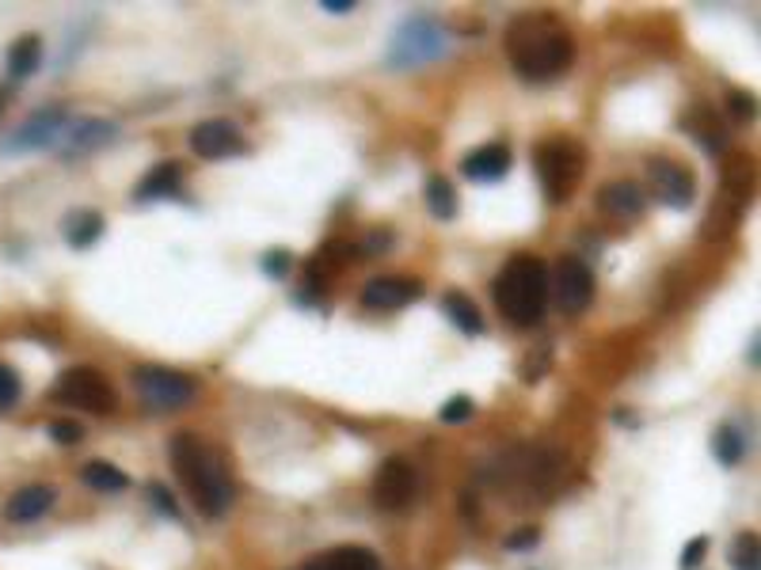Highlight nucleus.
<instances>
[{
	"instance_id": "nucleus-1",
	"label": "nucleus",
	"mask_w": 761,
	"mask_h": 570,
	"mask_svg": "<svg viewBox=\"0 0 761 570\" xmlns=\"http://www.w3.org/2000/svg\"><path fill=\"white\" fill-rule=\"evenodd\" d=\"M503 46H507V62L515 65V73L533 84L556 81L575 62V34L552 12L515 15L503 34Z\"/></svg>"
},
{
	"instance_id": "nucleus-2",
	"label": "nucleus",
	"mask_w": 761,
	"mask_h": 570,
	"mask_svg": "<svg viewBox=\"0 0 761 570\" xmlns=\"http://www.w3.org/2000/svg\"><path fill=\"white\" fill-rule=\"evenodd\" d=\"M172 468L202 517H221L233 503V479L225 472V461L194 434L172 437Z\"/></svg>"
},
{
	"instance_id": "nucleus-3",
	"label": "nucleus",
	"mask_w": 761,
	"mask_h": 570,
	"mask_svg": "<svg viewBox=\"0 0 761 570\" xmlns=\"http://www.w3.org/2000/svg\"><path fill=\"white\" fill-rule=\"evenodd\" d=\"M495 305L515 327H533L549 305V266L537 255H515L495 282Z\"/></svg>"
},
{
	"instance_id": "nucleus-4",
	"label": "nucleus",
	"mask_w": 761,
	"mask_h": 570,
	"mask_svg": "<svg viewBox=\"0 0 761 570\" xmlns=\"http://www.w3.org/2000/svg\"><path fill=\"white\" fill-rule=\"evenodd\" d=\"M533 168L549 202H568L586 176V149L575 137H545L533 149Z\"/></svg>"
},
{
	"instance_id": "nucleus-5",
	"label": "nucleus",
	"mask_w": 761,
	"mask_h": 570,
	"mask_svg": "<svg viewBox=\"0 0 761 570\" xmlns=\"http://www.w3.org/2000/svg\"><path fill=\"white\" fill-rule=\"evenodd\" d=\"M54 400L65 403V408L88 411V414H110L118 411V392L115 384L99 373L96 366H73L57 377L54 384Z\"/></svg>"
},
{
	"instance_id": "nucleus-6",
	"label": "nucleus",
	"mask_w": 761,
	"mask_h": 570,
	"mask_svg": "<svg viewBox=\"0 0 761 570\" xmlns=\"http://www.w3.org/2000/svg\"><path fill=\"white\" fill-rule=\"evenodd\" d=\"M134 384H138V395L149 411H183L199 395V384L191 377L165 366H141L134 373Z\"/></svg>"
},
{
	"instance_id": "nucleus-7",
	"label": "nucleus",
	"mask_w": 761,
	"mask_h": 570,
	"mask_svg": "<svg viewBox=\"0 0 761 570\" xmlns=\"http://www.w3.org/2000/svg\"><path fill=\"white\" fill-rule=\"evenodd\" d=\"M442 50H446V28L434 23L431 15H415V20H408L404 28H400L397 42H392V50H389V62L397 68L423 65V62H431V57H438Z\"/></svg>"
},
{
	"instance_id": "nucleus-8",
	"label": "nucleus",
	"mask_w": 761,
	"mask_h": 570,
	"mask_svg": "<svg viewBox=\"0 0 761 570\" xmlns=\"http://www.w3.org/2000/svg\"><path fill=\"white\" fill-rule=\"evenodd\" d=\"M549 293L563 313L579 316L590 300H594V274H590V266L583 258L563 255L560 263H556V274H549Z\"/></svg>"
},
{
	"instance_id": "nucleus-9",
	"label": "nucleus",
	"mask_w": 761,
	"mask_h": 570,
	"mask_svg": "<svg viewBox=\"0 0 761 570\" xmlns=\"http://www.w3.org/2000/svg\"><path fill=\"white\" fill-rule=\"evenodd\" d=\"M647 183H652V194L670 210H689L693 198H697V179L686 163L670 160V157H652L647 160Z\"/></svg>"
},
{
	"instance_id": "nucleus-10",
	"label": "nucleus",
	"mask_w": 761,
	"mask_h": 570,
	"mask_svg": "<svg viewBox=\"0 0 761 570\" xmlns=\"http://www.w3.org/2000/svg\"><path fill=\"white\" fill-rule=\"evenodd\" d=\"M415 487H419V475L412 468V461L408 456H389L378 468V475H373V503L384 514H400V509L412 506Z\"/></svg>"
},
{
	"instance_id": "nucleus-11",
	"label": "nucleus",
	"mask_w": 761,
	"mask_h": 570,
	"mask_svg": "<svg viewBox=\"0 0 761 570\" xmlns=\"http://www.w3.org/2000/svg\"><path fill=\"white\" fill-rule=\"evenodd\" d=\"M191 149L199 152L202 160H229V157H241L247 149V141L236 123H229V118H210V123H199L191 129Z\"/></svg>"
},
{
	"instance_id": "nucleus-12",
	"label": "nucleus",
	"mask_w": 761,
	"mask_h": 570,
	"mask_svg": "<svg viewBox=\"0 0 761 570\" xmlns=\"http://www.w3.org/2000/svg\"><path fill=\"white\" fill-rule=\"evenodd\" d=\"M70 126V110L65 107H42L28 118L12 137H8V149H46V145H57Z\"/></svg>"
},
{
	"instance_id": "nucleus-13",
	"label": "nucleus",
	"mask_w": 761,
	"mask_h": 570,
	"mask_svg": "<svg viewBox=\"0 0 761 570\" xmlns=\"http://www.w3.org/2000/svg\"><path fill=\"white\" fill-rule=\"evenodd\" d=\"M419 297H423V282L404 278V274H384V278H373L362 289V305L373 308V313H397V308L412 305Z\"/></svg>"
},
{
	"instance_id": "nucleus-14",
	"label": "nucleus",
	"mask_w": 761,
	"mask_h": 570,
	"mask_svg": "<svg viewBox=\"0 0 761 570\" xmlns=\"http://www.w3.org/2000/svg\"><path fill=\"white\" fill-rule=\"evenodd\" d=\"M115 134L118 129H115V123H107V118H76V123L65 126L57 149H62V157H84V152L115 141Z\"/></svg>"
},
{
	"instance_id": "nucleus-15",
	"label": "nucleus",
	"mask_w": 761,
	"mask_h": 570,
	"mask_svg": "<svg viewBox=\"0 0 761 570\" xmlns=\"http://www.w3.org/2000/svg\"><path fill=\"white\" fill-rule=\"evenodd\" d=\"M681 129H686L689 137H697L700 149L712 152V157L727 149V126H723V118L716 115V107H708V103H693L686 115H681Z\"/></svg>"
},
{
	"instance_id": "nucleus-16",
	"label": "nucleus",
	"mask_w": 761,
	"mask_h": 570,
	"mask_svg": "<svg viewBox=\"0 0 761 570\" xmlns=\"http://www.w3.org/2000/svg\"><path fill=\"white\" fill-rule=\"evenodd\" d=\"M54 503H57V490L50 487V483H31V487L15 490V495L8 498L4 517L12 525H31V521H39V517L46 514Z\"/></svg>"
},
{
	"instance_id": "nucleus-17",
	"label": "nucleus",
	"mask_w": 761,
	"mask_h": 570,
	"mask_svg": "<svg viewBox=\"0 0 761 570\" xmlns=\"http://www.w3.org/2000/svg\"><path fill=\"white\" fill-rule=\"evenodd\" d=\"M461 171L468 179H480V183H495L510 171V149L507 145H480L461 160Z\"/></svg>"
},
{
	"instance_id": "nucleus-18",
	"label": "nucleus",
	"mask_w": 761,
	"mask_h": 570,
	"mask_svg": "<svg viewBox=\"0 0 761 570\" xmlns=\"http://www.w3.org/2000/svg\"><path fill=\"white\" fill-rule=\"evenodd\" d=\"M598 205H602V213H610V218L617 221H632L644 213V190L636 183H628V179H617V183H605L602 194H598Z\"/></svg>"
},
{
	"instance_id": "nucleus-19",
	"label": "nucleus",
	"mask_w": 761,
	"mask_h": 570,
	"mask_svg": "<svg viewBox=\"0 0 761 570\" xmlns=\"http://www.w3.org/2000/svg\"><path fill=\"white\" fill-rule=\"evenodd\" d=\"M305 570H381V563L370 548L343 543V548H331V551H324V556H316Z\"/></svg>"
},
{
	"instance_id": "nucleus-20",
	"label": "nucleus",
	"mask_w": 761,
	"mask_h": 570,
	"mask_svg": "<svg viewBox=\"0 0 761 570\" xmlns=\"http://www.w3.org/2000/svg\"><path fill=\"white\" fill-rule=\"evenodd\" d=\"M179 187H183V168H179L176 160L172 163H157V168H152L149 176L138 183L134 198H141V202H157V198L179 194Z\"/></svg>"
},
{
	"instance_id": "nucleus-21",
	"label": "nucleus",
	"mask_w": 761,
	"mask_h": 570,
	"mask_svg": "<svg viewBox=\"0 0 761 570\" xmlns=\"http://www.w3.org/2000/svg\"><path fill=\"white\" fill-rule=\"evenodd\" d=\"M442 313H446L453 324H457V331L484 335V316H480V308H476V300L468 297V293L450 289L446 297H442Z\"/></svg>"
},
{
	"instance_id": "nucleus-22",
	"label": "nucleus",
	"mask_w": 761,
	"mask_h": 570,
	"mask_svg": "<svg viewBox=\"0 0 761 570\" xmlns=\"http://www.w3.org/2000/svg\"><path fill=\"white\" fill-rule=\"evenodd\" d=\"M39 65H42V39L39 34H23L20 42H12V50H8V73H12L15 81H28Z\"/></svg>"
},
{
	"instance_id": "nucleus-23",
	"label": "nucleus",
	"mask_w": 761,
	"mask_h": 570,
	"mask_svg": "<svg viewBox=\"0 0 761 570\" xmlns=\"http://www.w3.org/2000/svg\"><path fill=\"white\" fill-rule=\"evenodd\" d=\"M81 479L88 483L92 490H104V495H118V490L130 487V479H126V472H118L115 464H107V461H92V464H84Z\"/></svg>"
},
{
	"instance_id": "nucleus-24",
	"label": "nucleus",
	"mask_w": 761,
	"mask_h": 570,
	"mask_svg": "<svg viewBox=\"0 0 761 570\" xmlns=\"http://www.w3.org/2000/svg\"><path fill=\"white\" fill-rule=\"evenodd\" d=\"M426 205H431V213L438 221H453V218H457L461 202H457V190H453L450 179L434 176L431 183H426Z\"/></svg>"
},
{
	"instance_id": "nucleus-25",
	"label": "nucleus",
	"mask_w": 761,
	"mask_h": 570,
	"mask_svg": "<svg viewBox=\"0 0 761 570\" xmlns=\"http://www.w3.org/2000/svg\"><path fill=\"white\" fill-rule=\"evenodd\" d=\"M99 232H104V218L92 210L84 213H73L70 224H65V236H70L73 247H92L99 240Z\"/></svg>"
},
{
	"instance_id": "nucleus-26",
	"label": "nucleus",
	"mask_w": 761,
	"mask_h": 570,
	"mask_svg": "<svg viewBox=\"0 0 761 570\" xmlns=\"http://www.w3.org/2000/svg\"><path fill=\"white\" fill-rule=\"evenodd\" d=\"M712 448H716V456H720L723 464H739L742 456H747V437H742L734 426H720V430H716V437H712Z\"/></svg>"
},
{
	"instance_id": "nucleus-27",
	"label": "nucleus",
	"mask_w": 761,
	"mask_h": 570,
	"mask_svg": "<svg viewBox=\"0 0 761 570\" xmlns=\"http://www.w3.org/2000/svg\"><path fill=\"white\" fill-rule=\"evenodd\" d=\"M731 563L739 570H758V537L754 532H742L731 548Z\"/></svg>"
},
{
	"instance_id": "nucleus-28",
	"label": "nucleus",
	"mask_w": 761,
	"mask_h": 570,
	"mask_svg": "<svg viewBox=\"0 0 761 570\" xmlns=\"http://www.w3.org/2000/svg\"><path fill=\"white\" fill-rule=\"evenodd\" d=\"M20 395H23V384H20V377L12 373L8 366H0V411H8V408H15L20 403Z\"/></svg>"
},
{
	"instance_id": "nucleus-29",
	"label": "nucleus",
	"mask_w": 761,
	"mask_h": 570,
	"mask_svg": "<svg viewBox=\"0 0 761 570\" xmlns=\"http://www.w3.org/2000/svg\"><path fill=\"white\" fill-rule=\"evenodd\" d=\"M473 400L468 395H453V400L446 403V408L438 411V419L442 422H465V419H473Z\"/></svg>"
},
{
	"instance_id": "nucleus-30",
	"label": "nucleus",
	"mask_w": 761,
	"mask_h": 570,
	"mask_svg": "<svg viewBox=\"0 0 761 570\" xmlns=\"http://www.w3.org/2000/svg\"><path fill=\"white\" fill-rule=\"evenodd\" d=\"M705 551H708V537H693L686 543V551H681V570H697L700 559H705Z\"/></svg>"
},
{
	"instance_id": "nucleus-31",
	"label": "nucleus",
	"mask_w": 761,
	"mask_h": 570,
	"mask_svg": "<svg viewBox=\"0 0 761 570\" xmlns=\"http://www.w3.org/2000/svg\"><path fill=\"white\" fill-rule=\"evenodd\" d=\"M50 437L62 445H76L84 437V430L76 426V422H54V426H50Z\"/></svg>"
},
{
	"instance_id": "nucleus-32",
	"label": "nucleus",
	"mask_w": 761,
	"mask_h": 570,
	"mask_svg": "<svg viewBox=\"0 0 761 570\" xmlns=\"http://www.w3.org/2000/svg\"><path fill=\"white\" fill-rule=\"evenodd\" d=\"M263 271H267L271 278H282V274L289 271V255H286V252H271V255H263Z\"/></svg>"
},
{
	"instance_id": "nucleus-33",
	"label": "nucleus",
	"mask_w": 761,
	"mask_h": 570,
	"mask_svg": "<svg viewBox=\"0 0 761 570\" xmlns=\"http://www.w3.org/2000/svg\"><path fill=\"white\" fill-rule=\"evenodd\" d=\"M537 540H541V532H537V529H521V532H515V537H507V548L510 551H526V548H533Z\"/></svg>"
},
{
	"instance_id": "nucleus-34",
	"label": "nucleus",
	"mask_w": 761,
	"mask_h": 570,
	"mask_svg": "<svg viewBox=\"0 0 761 570\" xmlns=\"http://www.w3.org/2000/svg\"><path fill=\"white\" fill-rule=\"evenodd\" d=\"M731 115L734 118H754V99L742 92H731Z\"/></svg>"
},
{
	"instance_id": "nucleus-35",
	"label": "nucleus",
	"mask_w": 761,
	"mask_h": 570,
	"mask_svg": "<svg viewBox=\"0 0 761 570\" xmlns=\"http://www.w3.org/2000/svg\"><path fill=\"white\" fill-rule=\"evenodd\" d=\"M149 495L157 498V506L165 509V514L179 517V509H176V503H172V495H165V487H160V483H152V487H149Z\"/></svg>"
},
{
	"instance_id": "nucleus-36",
	"label": "nucleus",
	"mask_w": 761,
	"mask_h": 570,
	"mask_svg": "<svg viewBox=\"0 0 761 570\" xmlns=\"http://www.w3.org/2000/svg\"><path fill=\"white\" fill-rule=\"evenodd\" d=\"M328 12H355V0H324Z\"/></svg>"
},
{
	"instance_id": "nucleus-37",
	"label": "nucleus",
	"mask_w": 761,
	"mask_h": 570,
	"mask_svg": "<svg viewBox=\"0 0 761 570\" xmlns=\"http://www.w3.org/2000/svg\"><path fill=\"white\" fill-rule=\"evenodd\" d=\"M4 107H8V92L0 88V115H4Z\"/></svg>"
}]
</instances>
